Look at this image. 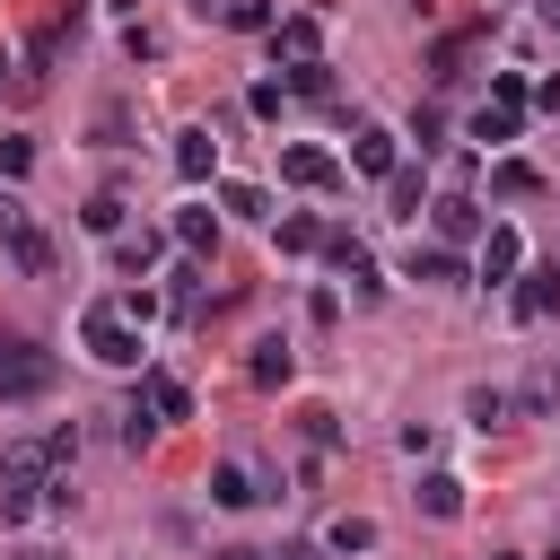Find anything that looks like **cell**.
Returning a JSON list of instances; mask_svg holds the SVG:
<instances>
[{
    "mask_svg": "<svg viewBox=\"0 0 560 560\" xmlns=\"http://www.w3.org/2000/svg\"><path fill=\"white\" fill-rule=\"evenodd\" d=\"M61 385V359L44 341H0V402H44Z\"/></svg>",
    "mask_w": 560,
    "mask_h": 560,
    "instance_id": "6da1fadb",
    "label": "cell"
},
{
    "mask_svg": "<svg viewBox=\"0 0 560 560\" xmlns=\"http://www.w3.org/2000/svg\"><path fill=\"white\" fill-rule=\"evenodd\" d=\"M79 341H88L96 368H140V332H131V315H122L114 298H96V306L79 315Z\"/></svg>",
    "mask_w": 560,
    "mask_h": 560,
    "instance_id": "7a4b0ae2",
    "label": "cell"
},
{
    "mask_svg": "<svg viewBox=\"0 0 560 560\" xmlns=\"http://www.w3.org/2000/svg\"><path fill=\"white\" fill-rule=\"evenodd\" d=\"M35 490H44V446H9L0 455V516H35Z\"/></svg>",
    "mask_w": 560,
    "mask_h": 560,
    "instance_id": "3957f363",
    "label": "cell"
},
{
    "mask_svg": "<svg viewBox=\"0 0 560 560\" xmlns=\"http://www.w3.org/2000/svg\"><path fill=\"white\" fill-rule=\"evenodd\" d=\"M324 254H332V271L350 280V298H359V306H376V298H385V280H376V262H368V245H359L350 228H324Z\"/></svg>",
    "mask_w": 560,
    "mask_h": 560,
    "instance_id": "277c9868",
    "label": "cell"
},
{
    "mask_svg": "<svg viewBox=\"0 0 560 560\" xmlns=\"http://www.w3.org/2000/svg\"><path fill=\"white\" fill-rule=\"evenodd\" d=\"M280 175H289V184H306V192H332V184H341V158H332V149L289 140V149H280Z\"/></svg>",
    "mask_w": 560,
    "mask_h": 560,
    "instance_id": "5b68a950",
    "label": "cell"
},
{
    "mask_svg": "<svg viewBox=\"0 0 560 560\" xmlns=\"http://www.w3.org/2000/svg\"><path fill=\"white\" fill-rule=\"evenodd\" d=\"M0 236H9V254H18V271H35V280L52 271V245H44L35 228H26V210H18L9 192H0Z\"/></svg>",
    "mask_w": 560,
    "mask_h": 560,
    "instance_id": "8992f818",
    "label": "cell"
},
{
    "mask_svg": "<svg viewBox=\"0 0 560 560\" xmlns=\"http://www.w3.org/2000/svg\"><path fill=\"white\" fill-rule=\"evenodd\" d=\"M551 306H560V271L542 262V271H525V280H516V298H508V315H516V324H542Z\"/></svg>",
    "mask_w": 560,
    "mask_h": 560,
    "instance_id": "52a82bcc",
    "label": "cell"
},
{
    "mask_svg": "<svg viewBox=\"0 0 560 560\" xmlns=\"http://www.w3.org/2000/svg\"><path fill=\"white\" fill-rule=\"evenodd\" d=\"M271 52H280L289 70H298V61H324V26H315V18H280V26H271Z\"/></svg>",
    "mask_w": 560,
    "mask_h": 560,
    "instance_id": "ba28073f",
    "label": "cell"
},
{
    "mask_svg": "<svg viewBox=\"0 0 560 560\" xmlns=\"http://www.w3.org/2000/svg\"><path fill=\"white\" fill-rule=\"evenodd\" d=\"M429 219H438V236H446V245H481V210H472L464 192H438V201H429Z\"/></svg>",
    "mask_w": 560,
    "mask_h": 560,
    "instance_id": "9c48e42d",
    "label": "cell"
},
{
    "mask_svg": "<svg viewBox=\"0 0 560 560\" xmlns=\"http://www.w3.org/2000/svg\"><path fill=\"white\" fill-rule=\"evenodd\" d=\"M210 166H219V140L192 122V131H175V175L184 184H210Z\"/></svg>",
    "mask_w": 560,
    "mask_h": 560,
    "instance_id": "30bf717a",
    "label": "cell"
},
{
    "mask_svg": "<svg viewBox=\"0 0 560 560\" xmlns=\"http://www.w3.org/2000/svg\"><path fill=\"white\" fill-rule=\"evenodd\" d=\"M140 402H149V420H192V385H184V376H166V368L140 385Z\"/></svg>",
    "mask_w": 560,
    "mask_h": 560,
    "instance_id": "8fae6325",
    "label": "cell"
},
{
    "mask_svg": "<svg viewBox=\"0 0 560 560\" xmlns=\"http://www.w3.org/2000/svg\"><path fill=\"white\" fill-rule=\"evenodd\" d=\"M350 166H359V175H394V131L359 122V131H350Z\"/></svg>",
    "mask_w": 560,
    "mask_h": 560,
    "instance_id": "7c38bea8",
    "label": "cell"
},
{
    "mask_svg": "<svg viewBox=\"0 0 560 560\" xmlns=\"http://www.w3.org/2000/svg\"><path fill=\"white\" fill-rule=\"evenodd\" d=\"M516 262H525V245H516V228H490V236H481V280L499 289V280H516Z\"/></svg>",
    "mask_w": 560,
    "mask_h": 560,
    "instance_id": "4fadbf2b",
    "label": "cell"
},
{
    "mask_svg": "<svg viewBox=\"0 0 560 560\" xmlns=\"http://www.w3.org/2000/svg\"><path fill=\"white\" fill-rule=\"evenodd\" d=\"M402 280H438V289H446V280H464V262H455L446 245H411V254H402Z\"/></svg>",
    "mask_w": 560,
    "mask_h": 560,
    "instance_id": "5bb4252c",
    "label": "cell"
},
{
    "mask_svg": "<svg viewBox=\"0 0 560 560\" xmlns=\"http://www.w3.org/2000/svg\"><path fill=\"white\" fill-rule=\"evenodd\" d=\"M210 499H219V508H254V499H271V490H262L245 464H219V472H210Z\"/></svg>",
    "mask_w": 560,
    "mask_h": 560,
    "instance_id": "9a60e30c",
    "label": "cell"
},
{
    "mask_svg": "<svg viewBox=\"0 0 560 560\" xmlns=\"http://www.w3.org/2000/svg\"><path fill=\"white\" fill-rule=\"evenodd\" d=\"M420 508H429V516H464V481H455V472H429V481H420Z\"/></svg>",
    "mask_w": 560,
    "mask_h": 560,
    "instance_id": "2e32d148",
    "label": "cell"
},
{
    "mask_svg": "<svg viewBox=\"0 0 560 560\" xmlns=\"http://www.w3.org/2000/svg\"><path fill=\"white\" fill-rule=\"evenodd\" d=\"M324 551H341V560H350V551H376V525H368V516H332Z\"/></svg>",
    "mask_w": 560,
    "mask_h": 560,
    "instance_id": "e0dca14e",
    "label": "cell"
},
{
    "mask_svg": "<svg viewBox=\"0 0 560 560\" xmlns=\"http://www.w3.org/2000/svg\"><path fill=\"white\" fill-rule=\"evenodd\" d=\"M385 201H394V219H420V166H394L385 175Z\"/></svg>",
    "mask_w": 560,
    "mask_h": 560,
    "instance_id": "ac0fdd59",
    "label": "cell"
},
{
    "mask_svg": "<svg viewBox=\"0 0 560 560\" xmlns=\"http://www.w3.org/2000/svg\"><path fill=\"white\" fill-rule=\"evenodd\" d=\"M175 236H184L192 254H210V245H219V219H210V210L192 201V210H175Z\"/></svg>",
    "mask_w": 560,
    "mask_h": 560,
    "instance_id": "d6986e66",
    "label": "cell"
},
{
    "mask_svg": "<svg viewBox=\"0 0 560 560\" xmlns=\"http://www.w3.org/2000/svg\"><path fill=\"white\" fill-rule=\"evenodd\" d=\"M289 341H254V385H289Z\"/></svg>",
    "mask_w": 560,
    "mask_h": 560,
    "instance_id": "ffe728a7",
    "label": "cell"
},
{
    "mask_svg": "<svg viewBox=\"0 0 560 560\" xmlns=\"http://www.w3.org/2000/svg\"><path fill=\"white\" fill-rule=\"evenodd\" d=\"M490 192H542V175H534L525 158H499V166H490Z\"/></svg>",
    "mask_w": 560,
    "mask_h": 560,
    "instance_id": "44dd1931",
    "label": "cell"
},
{
    "mask_svg": "<svg viewBox=\"0 0 560 560\" xmlns=\"http://www.w3.org/2000/svg\"><path fill=\"white\" fill-rule=\"evenodd\" d=\"M516 122H525V114H499V105H481V114H472V140H490V149H499V140H516Z\"/></svg>",
    "mask_w": 560,
    "mask_h": 560,
    "instance_id": "7402d4cb",
    "label": "cell"
},
{
    "mask_svg": "<svg viewBox=\"0 0 560 560\" xmlns=\"http://www.w3.org/2000/svg\"><path fill=\"white\" fill-rule=\"evenodd\" d=\"M219 210H236V219H271V201H262V184H228V192H219Z\"/></svg>",
    "mask_w": 560,
    "mask_h": 560,
    "instance_id": "603a6c76",
    "label": "cell"
},
{
    "mask_svg": "<svg viewBox=\"0 0 560 560\" xmlns=\"http://www.w3.org/2000/svg\"><path fill=\"white\" fill-rule=\"evenodd\" d=\"M315 245H324V228H315L306 210H298V219H280V254H315Z\"/></svg>",
    "mask_w": 560,
    "mask_h": 560,
    "instance_id": "cb8c5ba5",
    "label": "cell"
},
{
    "mask_svg": "<svg viewBox=\"0 0 560 560\" xmlns=\"http://www.w3.org/2000/svg\"><path fill=\"white\" fill-rule=\"evenodd\" d=\"M114 262H122V271H149V262H158V236H149V228H140V236H114Z\"/></svg>",
    "mask_w": 560,
    "mask_h": 560,
    "instance_id": "d4e9b609",
    "label": "cell"
},
{
    "mask_svg": "<svg viewBox=\"0 0 560 560\" xmlns=\"http://www.w3.org/2000/svg\"><path fill=\"white\" fill-rule=\"evenodd\" d=\"M289 88H298V96H332V61H298Z\"/></svg>",
    "mask_w": 560,
    "mask_h": 560,
    "instance_id": "484cf974",
    "label": "cell"
},
{
    "mask_svg": "<svg viewBox=\"0 0 560 560\" xmlns=\"http://www.w3.org/2000/svg\"><path fill=\"white\" fill-rule=\"evenodd\" d=\"M490 105H499V114H525V79H516V70H490Z\"/></svg>",
    "mask_w": 560,
    "mask_h": 560,
    "instance_id": "4316f807",
    "label": "cell"
},
{
    "mask_svg": "<svg viewBox=\"0 0 560 560\" xmlns=\"http://www.w3.org/2000/svg\"><path fill=\"white\" fill-rule=\"evenodd\" d=\"M79 219H88V228H96V236H122V201H114V192H96V201H88V210H79Z\"/></svg>",
    "mask_w": 560,
    "mask_h": 560,
    "instance_id": "83f0119b",
    "label": "cell"
},
{
    "mask_svg": "<svg viewBox=\"0 0 560 560\" xmlns=\"http://www.w3.org/2000/svg\"><path fill=\"white\" fill-rule=\"evenodd\" d=\"M464 411L490 429V420H508V394H499V385H472V402H464Z\"/></svg>",
    "mask_w": 560,
    "mask_h": 560,
    "instance_id": "f1b7e54d",
    "label": "cell"
},
{
    "mask_svg": "<svg viewBox=\"0 0 560 560\" xmlns=\"http://www.w3.org/2000/svg\"><path fill=\"white\" fill-rule=\"evenodd\" d=\"M122 52H131V61H158V52H166V44H158V35H149V26H140V18H131V26H122Z\"/></svg>",
    "mask_w": 560,
    "mask_h": 560,
    "instance_id": "f546056e",
    "label": "cell"
},
{
    "mask_svg": "<svg viewBox=\"0 0 560 560\" xmlns=\"http://www.w3.org/2000/svg\"><path fill=\"white\" fill-rule=\"evenodd\" d=\"M149 438H158V420H149V402H140V411H122V446H131V455H140V446H149Z\"/></svg>",
    "mask_w": 560,
    "mask_h": 560,
    "instance_id": "4dcf8cb0",
    "label": "cell"
},
{
    "mask_svg": "<svg viewBox=\"0 0 560 560\" xmlns=\"http://www.w3.org/2000/svg\"><path fill=\"white\" fill-rule=\"evenodd\" d=\"M271 560H324V542H280Z\"/></svg>",
    "mask_w": 560,
    "mask_h": 560,
    "instance_id": "1f68e13d",
    "label": "cell"
},
{
    "mask_svg": "<svg viewBox=\"0 0 560 560\" xmlns=\"http://www.w3.org/2000/svg\"><path fill=\"white\" fill-rule=\"evenodd\" d=\"M210 560H271V551H245V542H228V551H210Z\"/></svg>",
    "mask_w": 560,
    "mask_h": 560,
    "instance_id": "d6a6232c",
    "label": "cell"
},
{
    "mask_svg": "<svg viewBox=\"0 0 560 560\" xmlns=\"http://www.w3.org/2000/svg\"><path fill=\"white\" fill-rule=\"evenodd\" d=\"M490 560H516V551H490Z\"/></svg>",
    "mask_w": 560,
    "mask_h": 560,
    "instance_id": "836d02e7",
    "label": "cell"
},
{
    "mask_svg": "<svg viewBox=\"0 0 560 560\" xmlns=\"http://www.w3.org/2000/svg\"><path fill=\"white\" fill-rule=\"evenodd\" d=\"M0 70H9V52H0Z\"/></svg>",
    "mask_w": 560,
    "mask_h": 560,
    "instance_id": "e575fe53",
    "label": "cell"
}]
</instances>
